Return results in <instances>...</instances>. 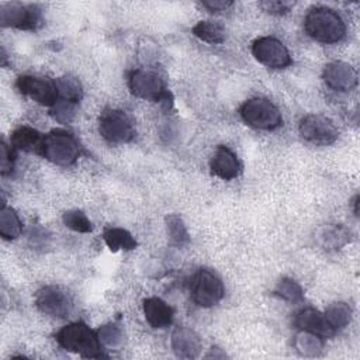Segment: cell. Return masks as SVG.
<instances>
[{
  "label": "cell",
  "instance_id": "1",
  "mask_svg": "<svg viewBox=\"0 0 360 360\" xmlns=\"http://www.w3.org/2000/svg\"><path fill=\"white\" fill-rule=\"evenodd\" d=\"M305 32L321 44H336L346 35L343 18L329 7H314L304 18Z\"/></svg>",
  "mask_w": 360,
  "mask_h": 360
},
{
  "label": "cell",
  "instance_id": "2",
  "mask_svg": "<svg viewBox=\"0 0 360 360\" xmlns=\"http://www.w3.org/2000/svg\"><path fill=\"white\" fill-rule=\"evenodd\" d=\"M56 342L65 350L77 353L83 357H104L101 352V343L98 340L97 332L91 330L83 322H73L63 326L56 333Z\"/></svg>",
  "mask_w": 360,
  "mask_h": 360
},
{
  "label": "cell",
  "instance_id": "3",
  "mask_svg": "<svg viewBox=\"0 0 360 360\" xmlns=\"http://www.w3.org/2000/svg\"><path fill=\"white\" fill-rule=\"evenodd\" d=\"M41 153L53 165L70 166L77 160L80 146L72 134L62 129H55L44 136Z\"/></svg>",
  "mask_w": 360,
  "mask_h": 360
},
{
  "label": "cell",
  "instance_id": "4",
  "mask_svg": "<svg viewBox=\"0 0 360 360\" xmlns=\"http://www.w3.org/2000/svg\"><path fill=\"white\" fill-rule=\"evenodd\" d=\"M243 122L255 129L273 131L283 125L280 110L267 98L255 97L245 101L239 108Z\"/></svg>",
  "mask_w": 360,
  "mask_h": 360
},
{
  "label": "cell",
  "instance_id": "5",
  "mask_svg": "<svg viewBox=\"0 0 360 360\" xmlns=\"http://www.w3.org/2000/svg\"><path fill=\"white\" fill-rule=\"evenodd\" d=\"M98 132L110 143H128L136 134L131 117L118 108H107L101 112Z\"/></svg>",
  "mask_w": 360,
  "mask_h": 360
},
{
  "label": "cell",
  "instance_id": "6",
  "mask_svg": "<svg viewBox=\"0 0 360 360\" xmlns=\"http://www.w3.org/2000/svg\"><path fill=\"white\" fill-rule=\"evenodd\" d=\"M191 300L195 305L210 308L217 305L225 295L222 280L208 269H200L191 278Z\"/></svg>",
  "mask_w": 360,
  "mask_h": 360
},
{
  "label": "cell",
  "instance_id": "7",
  "mask_svg": "<svg viewBox=\"0 0 360 360\" xmlns=\"http://www.w3.org/2000/svg\"><path fill=\"white\" fill-rule=\"evenodd\" d=\"M128 87L132 94L143 100L159 101L166 104L172 100L170 93L165 86V82L158 73L152 70H145V69L132 70L128 76Z\"/></svg>",
  "mask_w": 360,
  "mask_h": 360
},
{
  "label": "cell",
  "instance_id": "8",
  "mask_svg": "<svg viewBox=\"0 0 360 360\" xmlns=\"http://www.w3.org/2000/svg\"><path fill=\"white\" fill-rule=\"evenodd\" d=\"M42 10L37 4L6 3L0 7V24L18 30H37L42 25Z\"/></svg>",
  "mask_w": 360,
  "mask_h": 360
},
{
  "label": "cell",
  "instance_id": "9",
  "mask_svg": "<svg viewBox=\"0 0 360 360\" xmlns=\"http://www.w3.org/2000/svg\"><path fill=\"white\" fill-rule=\"evenodd\" d=\"M35 307L45 315L66 318L73 311V298L69 291L58 285H45L35 294Z\"/></svg>",
  "mask_w": 360,
  "mask_h": 360
},
{
  "label": "cell",
  "instance_id": "10",
  "mask_svg": "<svg viewBox=\"0 0 360 360\" xmlns=\"http://www.w3.org/2000/svg\"><path fill=\"white\" fill-rule=\"evenodd\" d=\"M252 55L259 63L270 69H284L292 63L285 45L274 37H260L255 39L252 44Z\"/></svg>",
  "mask_w": 360,
  "mask_h": 360
},
{
  "label": "cell",
  "instance_id": "11",
  "mask_svg": "<svg viewBox=\"0 0 360 360\" xmlns=\"http://www.w3.org/2000/svg\"><path fill=\"white\" fill-rule=\"evenodd\" d=\"M300 135L314 145H332L339 138V129L325 115L308 114L300 121Z\"/></svg>",
  "mask_w": 360,
  "mask_h": 360
},
{
  "label": "cell",
  "instance_id": "12",
  "mask_svg": "<svg viewBox=\"0 0 360 360\" xmlns=\"http://www.w3.org/2000/svg\"><path fill=\"white\" fill-rule=\"evenodd\" d=\"M15 86L21 94L45 107H52L59 100L56 83L48 77L24 75L17 79Z\"/></svg>",
  "mask_w": 360,
  "mask_h": 360
},
{
  "label": "cell",
  "instance_id": "13",
  "mask_svg": "<svg viewBox=\"0 0 360 360\" xmlns=\"http://www.w3.org/2000/svg\"><path fill=\"white\" fill-rule=\"evenodd\" d=\"M325 84L335 91H350L357 86V73L354 68L342 60H333L325 65L322 72Z\"/></svg>",
  "mask_w": 360,
  "mask_h": 360
},
{
  "label": "cell",
  "instance_id": "14",
  "mask_svg": "<svg viewBox=\"0 0 360 360\" xmlns=\"http://www.w3.org/2000/svg\"><path fill=\"white\" fill-rule=\"evenodd\" d=\"M292 322L300 330L315 333L322 339L332 338L336 333L328 323L325 315L312 307H305L297 311Z\"/></svg>",
  "mask_w": 360,
  "mask_h": 360
},
{
  "label": "cell",
  "instance_id": "15",
  "mask_svg": "<svg viewBox=\"0 0 360 360\" xmlns=\"http://www.w3.org/2000/svg\"><path fill=\"white\" fill-rule=\"evenodd\" d=\"M172 349L180 359H195L201 352V339L198 333L187 326H177L172 333Z\"/></svg>",
  "mask_w": 360,
  "mask_h": 360
},
{
  "label": "cell",
  "instance_id": "16",
  "mask_svg": "<svg viewBox=\"0 0 360 360\" xmlns=\"http://www.w3.org/2000/svg\"><path fill=\"white\" fill-rule=\"evenodd\" d=\"M210 169L214 176L222 180H232L239 176L240 163L238 156L228 146L219 145L210 160Z\"/></svg>",
  "mask_w": 360,
  "mask_h": 360
},
{
  "label": "cell",
  "instance_id": "17",
  "mask_svg": "<svg viewBox=\"0 0 360 360\" xmlns=\"http://www.w3.org/2000/svg\"><path fill=\"white\" fill-rule=\"evenodd\" d=\"M146 322L155 329H163L172 325L174 311L173 308L159 297H150L143 300L142 304Z\"/></svg>",
  "mask_w": 360,
  "mask_h": 360
},
{
  "label": "cell",
  "instance_id": "18",
  "mask_svg": "<svg viewBox=\"0 0 360 360\" xmlns=\"http://www.w3.org/2000/svg\"><path fill=\"white\" fill-rule=\"evenodd\" d=\"M44 136L32 127L22 125L13 131L11 146L24 152H41Z\"/></svg>",
  "mask_w": 360,
  "mask_h": 360
},
{
  "label": "cell",
  "instance_id": "19",
  "mask_svg": "<svg viewBox=\"0 0 360 360\" xmlns=\"http://www.w3.org/2000/svg\"><path fill=\"white\" fill-rule=\"evenodd\" d=\"M103 239L110 250H132L136 248L135 238L124 228H107L103 233Z\"/></svg>",
  "mask_w": 360,
  "mask_h": 360
},
{
  "label": "cell",
  "instance_id": "20",
  "mask_svg": "<svg viewBox=\"0 0 360 360\" xmlns=\"http://www.w3.org/2000/svg\"><path fill=\"white\" fill-rule=\"evenodd\" d=\"M294 347L301 356L315 357L323 350V339L315 333L300 330L294 338Z\"/></svg>",
  "mask_w": 360,
  "mask_h": 360
},
{
  "label": "cell",
  "instance_id": "21",
  "mask_svg": "<svg viewBox=\"0 0 360 360\" xmlns=\"http://www.w3.org/2000/svg\"><path fill=\"white\" fill-rule=\"evenodd\" d=\"M191 31L198 39L207 44H222L226 38L225 28L217 21H198Z\"/></svg>",
  "mask_w": 360,
  "mask_h": 360
},
{
  "label": "cell",
  "instance_id": "22",
  "mask_svg": "<svg viewBox=\"0 0 360 360\" xmlns=\"http://www.w3.org/2000/svg\"><path fill=\"white\" fill-rule=\"evenodd\" d=\"M328 323L330 328L338 332L343 328H346L352 321V308L346 302H332L328 305V308L323 312Z\"/></svg>",
  "mask_w": 360,
  "mask_h": 360
},
{
  "label": "cell",
  "instance_id": "23",
  "mask_svg": "<svg viewBox=\"0 0 360 360\" xmlns=\"http://www.w3.org/2000/svg\"><path fill=\"white\" fill-rule=\"evenodd\" d=\"M21 231H22V224L18 214L13 208L6 207L3 204L0 210V235L4 239L11 240L20 236Z\"/></svg>",
  "mask_w": 360,
  "mask_h": 360
},
{
  "label": "cell",
  "instance_id": "24",
  "mask_svg": "<svg viewBox=\"0 0 360 360\" xmlns=\"http://www.w3.org/2000/svg\"><path fill=\"white\" fill-rule=\"evenodd\" d=\"M59 98L77 104L83 97V89L79 79L73 76H62L55 80Z\"/></svg>",
  "mask_w": 360,
  "mask_h": 360
},
{
  "label": "cell",
  "instance_id": "25",
  "mask_svg": "<svg viewBox=\"0 0 360 360\" xmlns=\"http://www.w3.org/2000/svg\"><path fill=\"white\" fill-rule=\"evenodd\" d=\"M321 240L326 250H339L350 240V232L343 225H335L323 231Z\"/></svg>",
  "mask_w": 360,
  "mask_h": 360
},
{
  "label": "cell",
  "instance_id": "26",
  "mask_svg": "<svg viewBox=\"0 0 360 360\" xmlns=\"http://www.w3.org/2000/svg\"><path fill=\"white\" fill-rule=\"evenodd\" d=\"M273 294H276L277 297H280L281 300L288 301V302H300L304 300V291H302L301 285L295 280L288 278V277L281 278L276 284Z\"/></svg>",
  "mask_w": 360,
  "mask_h": 360
},
{
  "label": "cell",
  "instance_id": "27",
  "mask_svg": "<svg viewBox=\"0 0 360 360\" xmlns=\"http://www.w3.org/2000/svg\"><path fill=\"white\" fill-rule=\"evenodd\" d=\"M62 221L65 224V226H68L69 229L75 231V232H80V233H87L93 231V224L91 221L87 218V215L80 211V210H70L66 211L62 217Z\"/></svg>",
  "mask_w": 360,
  "mask_h": 360
},
{
  "label": "cell",
  "instance_id": "28",
  "mask_svg": "<svg viewBox=\"0 0 360 360\" xmlns=\"http://www.w3.org/2000/svg\"><path fill=\"white\" fill-rule=\"evenodd\" d=\"M97 336L101 345L107 347H120L124 342V332L115 323H105L97 329Z\"/></svg>",
  "mask_w": 360,
  "mask_h": 360
},
{
  "label": "cell",
  "instance_id": "29",
  "mask_svg": "<svg viewBox=\"0 0 360 360\" xmlns=\"http://www.w3.org/2000/svg\"><path fill=\"white\" fill-rule=\"evenodd\" d=\"M166 228H167V235L170 236V239L174 243H177V245L188 243L190 236H188L187 228L179 215H176V214L167 215L166 217Z\"/></svg>",
  "mask_w": 360,
  "mask_h": 360
},
{
  "label": "cell",
  "instance_id": "30",
  "mask_svg": "<svg viewBox=\"0 0 360 360\" xmlns=\"http://www.w3.org/2000/svg\"><path fill=\"white\" fill-rule=\"evenodd\" d=\"M76 105L75 103H70V101H66V100H62L59 98L55 105L51 107V115L58 121V122H62V124H68L70 122L75 115H76Z\"/></svg>",
  "mask_w": 360,
  "mask_h": 360
},
{
  "label": "cell",
  "instance_id": "31",
  "mask_svg": "<svg viewBox=\"0 0 360 360\" xmlns=\"http://www.w3.org/2000/svg\"><path fill=\"white\" fill-rule=\"evenodd\" d=\"M259 6L263 8V11H266L269 14L281 15V14L288 13L292 4L288 3V1H277V0H270L269 1V0H266V1H262Z\"/></svg>",
  "mask_w": 360,
  "mask_h": 360
},
{
  "label": "cell",
  "instance_id": "32",
  "mask_svg": "<svg viewBox=\"0 0 360 360\" xmlns=\"http://www.w3.org/2000/svg\"><path fill=\"white\" fill-rule=\"evenodd\" d=\"M14 152L4 142L0 146V162H1V174H8L14 169Z\"/></svg>",
  "mask_w": 360,
  "mask_h": 360
},
{
  "label": "cell",
  "instance_id": "33",
  "mask_svg": "<svg viewBox=\"0 0 360 360\" xmlns=\"http://www.w3.org/2000/svg\"><path fill=\"white\" fill-rule=\"evenodd\" d=\"M201 6L212 13H218L231 7L232 1L231 0H202Z\"/></svg>",
  "mask_w": 360,
  "mask_h": 360
}]
</instances>
